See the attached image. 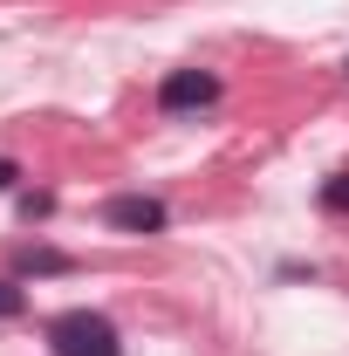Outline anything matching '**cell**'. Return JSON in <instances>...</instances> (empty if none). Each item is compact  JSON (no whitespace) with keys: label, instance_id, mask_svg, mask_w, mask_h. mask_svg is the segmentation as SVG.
<instances>
[{"label":"cell","instance_id":"6da1fadb","mask_svg":"<svg viewBox=\"0 0 349 356\" xmlns=\"http://www.w3.org/2000/svg\"><path fill=\"white\" fill-rule=\"evenodd\" d=\"M48 350L55 356H124V336H117V322L96 309H69L48 322Z\"/></svg>","mask_w":349,"mask_h":356},{"label":"cell","instance_id":"7a4b0ae2","mask_svg":"<svg viewBox=\"0 0 349 356\" xmlns=\"http://www.w3.org/2000/svg\"><path fill=\"white\" fill-rule=\"evenodd\" d=\"M103 226H110V233H165L172 213H165V199H151V192H124V199L103 206Z\"/></svg>","mask_w":349,"mask_h":356},{"label":"cell","instance_id":"3957f363","mask_svg":"<svg viewBox=\"0 0 349 356\" xmlns=\"http://www.w3.org/2000/svg\"><path fill=\"white\" fill-rule=\"evenodd\" d=\"M206 103H219V76L213 69H172L165 83H158V110H206Z\"/></svg>","mask_w":349,"mask_h":356},{"label":"cell","instance_id":"277c9868","mask_svg":"<svg viewBox=\"0 0 349 356\" xmlns=\"http://www.w3.org/2000/svg\"><path fill=\"white\" fill-rule=\"evenodd\" d=\"M14 267H21V274H69V254H55V247H21V254H14Z\"/></svg>","mask_w":349,"mask_h":356},{"label":"cell","instance_id":"5b68a950","mask_svg":"<svg viewBox=\"0 0 349 356\" xmlns=\"http://www.w3.org/2000/svg\"><path fill=\"white\" fill-rule=\"evenodd\" d=\"M322 206H329V213H343V220H349V172H336L329 185H322Z\"/></svg>","mask_w":349,"mask_h":356},{"label":"cell","instance_id":"8992f818","mask_svg":"<svg viewBox=\"0 0 349 356\" xmlns=\"http://www.w3.org/2000/svg\"><path fill=\"white\" fill-rule=\"evenodd\" d=\"M21 309H28V295H21L14 281H0V322H7V315H21Z\"/></svg>","mask_w":349,"mask_h":356},{"label":"cell","instance_id":"52a82bcc","mask_svg":"<svg viewBox=\"0 0 349 356\" xmlns=\"http://www.w3.org/2000/svg\"><path fill=\"white\" fill-rule=\"evenodd\" d=\"M14 178H21V165H14V158H0V192H7Z\"/></svg>","mask_w":349,"mask_h":356}]
</instances>
